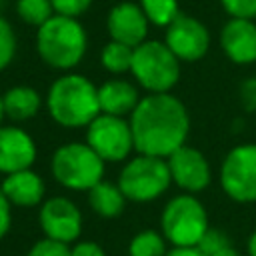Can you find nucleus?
Masks as SVG:
<instances>
[{
    "instance_id": "1",
    "label": "nucleus",
    "mask_w": 256,
    "mask_h": 256,
    "mask_svg": "<svg viewBox=\"0 0 256 256\" xmlns=\"http://www.w3.org/2000/svg\"><path fill=\"white\" fill-rule=\"evenodd\" d=\"M134 148L146 156L168 158L184 146L190 130L186 106L170 92L140 98L130 114Z\"/></svg>"
},
{
    "instance_id": "2",
    "label": "nucleus",
    "mask_w": 256,
    "mask_h": 256,
    "mask_svg": "<svg viewBox=\"0 0 256 256\" xmlns=\"http://www.w3.org/2000/svg\"><path fill=\"white\" fill-rule=\"evenodd\" d=\"M46 106L52 120L64 128L88 126L100 114L98 88L82 74H64L50 86Z\"/></svg>"
},
{
    "instance_id": "3",
    "label": "nucleus",
    "mask_w": 256,
    "mask_h": 256,
    "mask_svg": "<svg viewBox=\"0 0 256 256\" xmlns=\"http://www.w3.org/2000/svg\"><path fill=\"white\" fill-rule=\"evenodd\" d=\"M88 38L84 26L70 16L54 14L36 32V50L40 58L58 70L74 68L86 52Z\"/></svg>"
},
{
    "instance_id": "4",
    "label": "nucleus",
    "mask_w": 256,
    "mask_h": 256,
    "mask_svg": "<svg viewBox=\"0 0 256 256\" xmlns=\"http://www.w3.org/2000/svg\"><path fill=\"white\" fill-rule=\"evenodd\" d=\"M130 72L150 94H162L176 86L180 78V60L164 42L144 40L134 48Z\"/></svg>"
},
{
    "instance_id": "5",
    "label": "nucleus",
    "mask_w": 256,
    "mask_h": 256,
    "mask_svg": "<svg viewBox=\"0 0 256 256\" xmlns=\"http://www.w3.org/2000/svg\"><path fill=\"white\" fill-rule=\"evenodd\" d=\"M52 176L70 190H90L104 176V160L82 142L62 144L50 162Z\"/></svg>"
},
{
    "instance_id": "6",
    "label": "nucleus",
    "mask_w": 256,
    "mask_h": 256,
    "mask_svg": "<svg viewBox=\"0 0 256 256\" xmlns=\"http://www.w3.org/2000/svg\"><path fill=\"white\" fill-rule=\"evenodd\" d=\"M172 182L170 168L166 158L138 154L128 160L120 172L118 186L126 200L134 202H150L162 196Z\"/></svg>"
},
{
    "instance_id": "7",
    "label": "nucleus",
    "mask_w": 256,
    "mask_h": 256,
    "mask_svg": "<svg viewBox=\"0 0 256 256\" xmlns=\"http://www.w3.org/2000/svg\"><path fill=\"white\" fill-rule=\"evenodd\" d=\"M162 234L172 246L192 248L200 242L208 226V214L200 200L192 194H180L172 198L160 218Z\"/></svg>"
},
{
    "instance_id": "8",
    "label": "nucleus",
    "mask_w": 256,
    "mask_h": 256,
    "mask_svg": "<svg viewBox=\"0 0 256 256\" xmlns=\"http://www.w3.org/2000/svg\"><path fill=\"white\" fill-rule=\"evenodd\" d=\"M86 144L104 160V162H120L134 148L132 128L122 116L98 114L86 130Z\"/></svg>"
},
{
    "instance_id": "9",
    "label": "nucleus",
    "mask_w": 256,
    "mask_h": 256,
    "mask_svg": "<svg viewBox=\"0 0 256 256\" xmlns=\"http://www.w3.org/2000/svg\"><path fill=\"white\" fill-rule=\"evenodd\" d=\"M220 184L232 200L256 202V144H240L226 154Z\"/></svg>"
},
{
    "instance_id": "10",
    "label": "nucleus",
    "mask_w": 256,
    "mask_h": 256,
    "mask_svg": "<svg viewBox=\"0 0 256 256\" xmlns=\"http://www.w3.org/2000/svg\"><path fill=\"white\" fill-rule=\"evenodd\" d=\"M164 44L180 62H196L210 48V32L194 16L178 14V18L166 26Z\"/></svg>"
},
{
    "instance_id": "11",
    "label": "nucleus",
    "mask_w": 256,
    "mask_h": 256,
    "mask_svg": "<svg viewBox=\"0 0 256 256\" xmlns=\"http://www.w3.org/2000/svg\"><path fill=\"white\" fill-rule=\"evenodd\" d=\"M40 226L46 238L70 244L82 232V214L72 200L54 196L40 208Z\"/></svg>"
},
{
    "instance_id": "12",
    "label": "nucleus",
    "mask_w": 256,
    "mask_h": 256,
    "mask_svg": "<svg viewBox=\"0 0 256 256\" xmlns=\"http://www.w3.org/2000/svg\"><path fill=\"white\" fill-rule=\"evenodd\" d=\"M168 168H170V176L172 180L186 192H200L210 184L212 172H210V164L204 158V154L196 148L190 146H182L176 152H172L168 158Z\"/></svg>"
},
{
    "instance_id": "13",
    "label": "nucleus",
    "mask_w": 256,
    "mask_h": 256,
    "mask_svg": "<svg viewBox=\"0 0 256 256\" xmlns=\"http://www.w3.org/2000/svg\"><path fill=\"white\" fill-rule=\"evenodd\" d=\"M108 34L112 40L126 46H140L148 34V18L140 4L136 2H118L108 14Z\"/></svg>"
},
{
    "instance_id": "14",
    "label": "nucleus",
    "mask_w": 256,
    "mask_h": 256,
    "mask_svg": "<svg viewBox=\"0 0 256 256\" xmlns=\"http://www.w3.org/2000/svg\"><path fill=\"white\" fill-rule=\"evenodd\" d=\"M36 160V144L28 132L16 126H0V172L28 170Z\"/></svg>"
},
{
    "instance_id": "15",
    "label": "nucleus",
    "mask_w": 256,
    "mask_h": 256,
    "mask_svg": "<svg viewBox=\"0 0 256 256\" xmlns=\"http://www.w3.org/2000/svg\"><path fill=\"white\" fill-rule=\"evenodd\" d=\"M220 46L236 64L256 62V24L244 18H230L220 32Z\"/></svg>"
},
{
    "instance_id": "16",
    "label": "nucleus",
    "mask_w": 256,
    "mask_h": 256,
    "mask_svg": "<svg viewBox=\"0 0 256 256\" xmlns=\"http://www.w3.org/2000/svg\"><path fill=\"white\" fill-rule=\"evenodd\" d=\"M0 190L4 192V196L8 198L10 204L22 206V208L36 206L44 198V182L30 168L6 174V178L2 180Z\"/></svg>"
},
{
    "instance_id": "17",
    "label": "nucleus",
    "mask_w": 256,
    "mask_h": 256,
    "mask_svg": "<svg viewBox=\"0 0 256 256\" xmlns=\"http://www.w3.org/2000/svg\"><path fill=\"white\" fill-rule=\"evenodd\" d=\"M98 102H100V112L102 114H112V116H126L132 114L134 108L140 102V94L136 86L128 80H108L102 86H98Z\"/></svg>"
},
{
    "instance_id": "18",
    "label": "nucleus",
    "mask_w": 256,
    "mask_h": 256,
    "mask_svg": "<svg viewBox=\"0 0 256 256\" xmlns=\"http://www.w3.org/2000/svg\"><path fill=\"white\" fill-rule=\"evenodd\" d=\"M2 102H4L6 116L16 122L34 118L42 104L40 94L32 86H14V88L6 90L2 94Z\"/></svg>"
},
{
    "instance_id": "19",
    "label": "nucleus",
    "mask_w": 256,
    "mask_h": 256,
    "mask_svg": "<svg viewBox=\"0 0 256 256\" xmlns=\"http://www.w3.org/2000/svg\"><path fill=\"white\" fill-rule=\"evenodd\" d=\"M88 204L90 208L102 216V218H114L118 214H122L124 204H126V196L122 194L118 184L100 180L98 184H94L88 190Z\"/></svg>"
},
{
    "instance_id": "20",
    "label": "nucleus",
    "mask_w": 256,
    "mask_h": 256,
    "mask_svg": "<svg viewBox=\"0 0 256 256\" xmlns=\"http://www.w3.org/2000/svg\"><path fill=\"white\" fill-rule=\"evenodd\" d=\"M132 58H134V48L126 46L122 42L110 40L100 54V62L102 66L112 72V74H122V72H130L132 68Z\"/></svg>"
},
{
    "instance_id": "21",
    "label": "nucleus",
    "mask_w": 256,
    "mask_h": 256,
    "mask_svg": "<svg viewBox=\"0 0 256 256\" xmlns=\"http://www.w3.org/2000/svg\"><path fill=\"white\" fill-rule=\"evenodd\" d=\"M166 238L164 234H158L154 230H142L138 232L128 246L130 256H166Z\"/></svg>"
},
{
    "instance_id": "22",
    "label": "nucleus",
    "mask_w": 256,
    "mask_h": 256,
    "mask_svg": "<svg viewBox=\"0 0 256 256\" xmlns=\"http://www.w3.org/2000/svg\"><path fill=\"white\" fill-rule=\"evenodd\" d=\"M16 12L26 24L40 28L54 16V6L52 0H16Z\"/></svg>"
},
{
    "instance_id": "23",
    "label": "nucleus",
    "mask_w": 256,
    "mask_h": 256,
    "mask_svg": "<svg viewBox=\"0 0 256 256\" xmlns=\"http://www.w3.org/2000/svg\"><path fill=\"white\" fill-rule=\"evenodd\" d=\"M140 8L144 10L148 22L154 26H168L178 18V0H140Z\"/></svg>"
},
{
    "instance_id": "24",
    "label": "nucleus",
    "mask_w": 256,
    "mask_h": 256,
    "mask_svg": "<svg viewBox=\"0 0 256 256\" xmlns=\"http://www.w3.org/2000/svg\"><path fill=\"white\" fill-rule=\"evenodd\" d=\"M16 54V34L12 26L0 16V70H4Z\"/></svg>"
},
{
    "instance_id": "25",
    "label": "nucleus",
    "mask_w": 256,
    "mask_h": 256,
    "mask_svg": "<svg viewBox=\"0 0 256 256\" xmlns=\"http://www.w3.org/2000/svg\"><path fill=\"white\" fill-rule=\"evenodd\" d=\"M228 246H230L228 244V236L222 230H212V228H208L204 232V236L200 238V242L196 244V248L204 256H212V254H216V252H220V250H224Z\"/></svg>"
},
{
    "instance_id": "26",
    "label": "nucleus",
    "mask_w": 256,
    "mask_h": 256,
    "mask_svg": "<svg viewBox=\"0 0 256 256\" xmlns=\"http://www.w3.org/2000/svg\"><path fill=\"white\" fill-rule=\"evenodd\" d=\"M28 256H70V248L64 242H58L52 238H42L30 248Z\"/></svg>"
},
{
    "instance_id": "27",
    "label": "nucleus",
    "mask_w": 256,
    "mask_h": 256,
    "mask_svg": "<svg viewBox=\"0 0 256 256\" xmlns=\"http://www.w3.org/2000/svg\"><path fill=\"white\" fill-rule=\"evenodd\" d=\"M222 8L230 14V18H256V0H220Z\"/></svg>"
},
{
    "instance_id": "28",
    "label": "nucleus",
    "mask_w": 256,
    "mask_h": 256,
    "mask_svg": "<svg viewBox=\"0 0 256 256\" xmlns=\"http://www.w3.org/2000/svg\"><path fill=\"white\" fill-rule=\"evenodd\" d=\"M90 4L92 0H52L54 14L70 16V18H78L80 14H84L90 8Z\"/></svg>"
},
{
    "instance_id": "29",
    "label": "nucleus",
    "mask_w": 256,
    "mask_h": 256,
    "mask_svg": "<svg viewBox=\"0 0 256 256\" xmlns=\"http://www.w3.org/2000/svg\"><path fill=\"white\" fill-rule=\"evenodd\" d=\"M240 102L248 112H256V78H246L240 84Z\"/></svg>"
},
{
    "instance_id": "30",
    "label": "nucleus",
    "mask_w": 256,
    "mask_h": 256,
    "mask_svg": "<svg viewBox=\"0 0 256 256\" xmlns=\"http://www.w3.org/2000/svg\"><path fill=\"white\" fill-rule=\"evenodd\" d=\"M10 202L4 196V192L0 190V240L6 236V232L10 230V222H12V214H10Z\"/></svg>"
},
{
    "instance_id": "31",
    "label": "nucleus",
    "mask_w": 256,
    "mask_h": 256,
    "mask_svg": "<svg viewBox=\"0 0 256 256\" xmlns=\"http://www.w3.org/2000/svg\"><path fill=\"white\" fill-rule=\"evenodd\" d=\"M70 256H106V254L96 242H78L70 250Z\"/></svg>"
},
{
    "instance_id": "32",
    "label": "nucleus",
    "mask_w": 256,
    "mask_h": 256,
    "mask_svg": "<svg viewBox=\"0 0 256 256\" xmlns=\"http://www.w3.org/2000/svg\"><path fill=\"white\" fill-rule=\"evenodd\" d=\"M166 256H204L196 246L192 248H180V246H174L172 250L166 252Z\"/></svg>"
},
{
    "instance_id": "33",
    "label": "nucleus",
    "mask_w": 256,
    "mask_h": 256,
    "mask_svg": "<svg viewBox=\"0 0 256 256\" xmlns=\"http://www.w3.org/2000/svg\"><path fill=\"white\" fill-rule=\"evenodd\" d=\"M212 256H242L238 250H234L232 246H228V248H224V250H220V252H216V254H212Z\"/></svg>"
},
{
    "instance_id": "34",
    "label": "nucleus",
    "mask_w": 256,
    "mask_h": 256,
    "mask_svg": "<svg viewBox=\"0 0 256 256\" xmlns=\"http://www.w3.org/2000/svg\"><path fill=\"white\" fill-rule=\"evenodd\" d=\"M248 256H256V230L252 232V236L248 240Z\"/></svg>"
},
{
    "instance_id": "35",
    "label": "nucleus",
    "mask_w": 256,
    "mask_h": 256,
    "mask_svg": "<svg viewBox=\"0 0 256 256\" xmlns=\"http://www.w3.org/2000/svg\"><path fill=\"white\" fill-rule=\"evenodd\" d=\"M4 116H6V112H4V102H2V96H0V126H2Z\"/></svg>"
},
{
    "instance_id": "36",
    "label": "nucleus",
    "mask_w": 256,
    "mask_h": 256,
    "mask_svg": "<svg viewBox=\"0 0 256 256\" xmlns=\"http://www.w3.org/2000/svg\"><path fill=\"white\" fill-rule=\"evenodd\" d=\"M0 10H2V0H0Z\"/></svg>"
}]
</instances>
